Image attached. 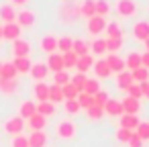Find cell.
Here are the masks:
<instances>
[{
	"label": "cell",
	"mask_w": 149,
	"mask_h": 147,
	"mask_svg": "<svg viewBox=\"0 0 149 147\" xmlns=\"http://www.w3.org/2000/svg\"><path fill=\"white\" fill-rule=\"evenodd\" d=\"M137 10H139L137 0H116V13H118L123 19H131V17H135Z\"/></svg>",
	"instance_id": "cell-1"
},
{
	"label": "cell",
	"mask_w": 149,
	"mask_h": 147,
	"mask_svg": "<svg viewBox=\"0 0 149 147\" xmlns=\"http://www.w3.org/2000/svg\"><path fill=\"white\" fill-rule=\"evenodd\" d=\"M4 131L8 133V135H21L23 131H25V118H21L19 114L17 116H10L6 123H4Z\"/></svg>",
	"instance_id": "cell-2"
},
{
	"label": "cell",
	"mask_w": 149,
	"mask_h": 147,
	"mask_svg": "<svg viewBox=\"0 0 149 147\" xmlns=\"http://www.w3.org/2000/svg\"><path fill=\"white\" fill-rule=\"evenodd\" d=\"M106 31V19L104 17H92V19H88V33L92 35V37H98L100 33H104Z\"/></svg>",
	"instance_id": "cell-3"
},
{
	"label": "cell",
	"mask_w": 149,
	"mask_h": 147,
	"mask_svg": "<svg viewBox=\"0 0 149 147\" xmlns=\"http://www.w3.org/2000/svg\"><path fill=\"white\" fill-rule=\"evenodd\" d=\"M21 33H23V27L19 23H8V25H2V39L6 41H17L21 39Z\"/></svg>",
	"instance_id": "cell-4"
},
{
	"label": "cell",
	"mask_w": 149,
	"mask_h": 147,
	"mask_svg": "<svg viewBox=\"0 0 149 147\" xmlns=\"http://www.w3.org/2000/svg\"><path fill=\"white\" fill-rule=\"evenodd\" d=\"M47 68H49V72H61V70H65V63H63V55L59 53V51H55V53H49V57H47Z\"/></svg>",
	"instance_id": "cell-5"
},
{
	"label": "cell",
	"mask_w": 149,
	"mask_h": 147,
	"mask_svg": "<svg viewBox=\"0 0 149 147\" xmlns=\"http://www.w3.org/2000/svg\"><path fill=\"white\" fill-rule=\"evenodd\" d=\"M55 131H57V137H59V139H74V135H76V125H74L72 121H61Z\"/></svg>",
	"instance_id": "cell-6"
},
{
	"label": "cell",
	"mask_w": 149,
	"mask_h": 147,
	"mask_svg": "<svg viewBox=\"0 0 149 147\" xmlns=\"http://www.w3.org/2000/svg\"><path fill=\"white\" fill-rule=\"evenodd\" d=\"M133 37L137 39V41H147L149 39V23L147 21H137L135 25H133Z\"/></svg>",
	"instance_id": "cell-7"
},
{
	"label": "cell",
	"mask_w": 149,
	"mask_h": 147,
	"mask_svg": "<svg viewBox=\"0 0 149 147\" xmlns=\"http://www.w3.org/2000/svg\"><path fill=\"white\" fill-rule=\"evenodd\" d=\"M29 74H31V78H33V80L43 82V80L47 78V74H49V68H47V63H45V61H35Z\"/></svg>",
	"instance_id": "cell-8"
},
{
	"label": "cell",
	"mask_w": 149,
	"mask_h": 147,
	"mask_svg": "<svg viewBox=\"0 0 149 147\" xmlns=\"http://www.w3.org/2000/svg\"><path fill=\"white\" fill-rule=\"evenodd\" d=\"M39 47H41V51L43 53H55L57 51V37L55 35H45V37H41V41H39Z\"/></svg>",
	"instance_id": "cell-9"
},
{
	"label": "cell",
	"mask_w": 149,
	"mask_h": 147,
	"mask_svg": "<svg viewBox=\"0 0 149 147\" xmlns=\"http://www.w3.org/2000/svg\"><path fill=\"white\" fill-rule=\"evenodd\" d=\"M29 53H31L29 41H25V39L13 41V55H15V57H29Z\"/></svg>",
	"instance_id": "cell-10"
},
{
	"label": "cell",
	"mask_w": 149,
	"mask_h": 147,
	"mask_svg": "<svg viewBox=\"0 0 149 147\" xmlns=\"http://www.w3.org/2000/svg\"><path fill=\"white\" fill-rule=\"evenodd\" d=\"M104 114H110V116H123L125 114V108H123V102L114 100V98H108V102L104 104Z\"/></svg>",
	"instance_id": "cell-11"
},
{
	"label": "cell",
	"mask_w": 149,
	"mask_h": 147,
	"mask_svg": "<svg viewBox=\"0 0 149 147\" xmlns=\"http://www.w3.org/2000/svg\"><path fill=\"white\" fill-rule=\"evenodd\" d=\"M17 8L13 6V4H2L0 6V21H2L4 25H8V23H17Z\"/></svg>",
	"instance_id": "cell-12"
},
{
	"label": "cell",
	"mask_w": 149,
	"mask_h": 147,
	"mask_svg": "<svg viewBox=\"0 0 149 147\" xmlns=\"http://www.w3.org/2000/svg\"><path fill=\"white\" fill-rule=\"evenodd\" d=\"M106 63H108L110 72H116V74H120V72H125V70H127L125 59H123V57H118L116 53H110V55L106 57Z\"/></svg>",
	"instance_id": "cell-13"
},
{
	"label": "cell",
	"mask_w": 149,
	"mask_h": 147,
	"mask_svg": "<svg viewBox=\"0 0 149 147\" xmlns=\"http://www.w3.org/2000/svg\"><path fill=\"white\" fill-rule=\"evenodd\" d=\"M35 21H37V17H35L33 10H21V13L17 15V23H19L21 27H33Z\"/></svg>",
	"instance_id": "cell-14"
},
{
	"label": "cell",
	"mask_w": 149,
	"mask_h": 147,
	"mask_svg": "<svg viewBox=\"0 0 149 147\" xmlns=\"http://www.w3.org/2000/svg\"><path fill=\"white\" fill-rule=\"evenodd\" d=\"M94 55L92 53H88V55H82V57H78V63H76V70L80 72V74H86L90 68H94Z\"/></svg>",
	"instance_id": "cell-15"
},
{
	"label": "cell",
	"mask_w": 149,
	"mask_h": 147,
	"mask_svg": "<svg viewBox=\"0 0 149 147\" xmlns=\"http://www.w3.org/2000/svg\"><path fill=\"white\" fill-rule=\"evenodd\" d=\"M45 145H47V135L43 131H31L29 147H45Z\"/></svg>",
	"instance_id": "cell-16"
},
{
	"label": "cell",
	"mask_w": 149,
	"mask_h": 147,
	"mask_svg": "<svg viewBox=\"0 0 149 147\" xmlns=\"http://www.w3.org/2000/svg\"><path fill=\"white\" fill-rule=\"evenodd\" d=\"M33 114H37V104H33V100L23 102V104H21V108H19V116H21V118H25V121H29Z\"/></svg>",
	"instance_id": "cell-17"
},
{
	"label": "cell",
	"mask_w": 149,
	"mask_h": 147,
	"mask_svg": "<svg viewBox=\"0 0 149 147\" xmlns=\"http://www.w3.org/2000/svg\"><path fill=\"white\" fill-rule=\"evenodd\" d=\"M80 17H86V19L96 17V0H84L80 4Z\"/></svg>",
	"instance_id": "cell-18"
},
{
	"label": "cell",
	"mask_w": 149,
	"mask_h": 147,
	"mask_svg": "<svg viewBox=\"0 0 149 147\" xmlns=\"http://www.w3.org/2000/svg\"><path fill=\"white\" fill-rule=\"evenodd\" d=\"M17 68L13 61H2V72H0V78L2 80H17Z\"/></svg>",
	"instance_id": "cell-19"
},
{
	"label": "cell",
	"mask_w": 149,
	"mask_h": 147,
	"mask_svg": "<svg viewBox=\"0 0 149 147\" xmlns=\"http://www.w3.org/2000/svg\"><path fill=\"white\" fill-rule=\"evenodd\" d=\"M13 63H15V68H17L19 74H29L31 68H33V61H31L29 57H15Z\"/></svg>",
	"instance_id": "cell-20"
},
{
	"label": "cell",
	"mask_w": 149,
	"mask_h": 147,
	"mask_svg": "<svg viewBox=\"0 0 149 147\" xmlns=\"http://www.w3.org/2000/svg\"><path fill=\"white\" fill-rule=\"evenodd\" d=\"M131 84H135V80H133V74H131L129 70H125V72H120V74L116 76V86H118L120 90H127Z\"/></svg>",
	"instance_id": "cell-21"
},
{
	"label": "cell",
	"mask_w": 149,
	"mask_h": 147,
	"mask_svg": "<svg viewBox=\"0 0 149 147\" xmlns=\"http://www.w3.org/2000/svg\"><path fill=\"white\" fill-rule=\"evenodd\" d=\"M123 108H125V114H137V112H139V108H141V104H139V100H137V98L127 96V98L123 100Z\"/></svg>",
	"instance_id": "cell-22"
},
{
	"label": "cell",
	"mask_w": 149,
	"mask_h": 147,
	"mask_svg": "<svg viewBox=\"0 0 149 147\" xmlns=\"http://www.w3.org/2000/svg\"><path fill=\"white\" fill-rule=\"evenodd\" d=\"M72 51H74L78 57L88 55V53H90V43H86L84 39H74V47H72Z\"/></svg>",
	"instance_id": "cell-23"
},
{
	"label": "cell",
	"mask_w": 149,
	"mask_h": 147,
	"mask_svg": "<svg viewBox=\"0 0 149 147\" xmlns=\"http://www.w3.org/2000/svg\"><path fill=\"white\" fill-rule=\"evenodd\" d=\"M125 65H127V70H129V72H133V70L141 68V65H143V63H141V53H137V51L129 53V55H127V59H125Z\"/></svg>",
	"instance_id": "cell-24"
},
{
	"label": "cell",
	"mask_w": 149,
	"mask_h": 147,
	"mask_svg": "<svg viewBox=\"0 0 149 147\" xmlns=\"http://www.w3.org/2000/svg\"><path fill=\"white\" fill-rule=\"evenodd\" d=\"M94 72H96V78H108V76L112 74L110 68H108V63H106V59L94 61Z\"/></svg>",
	"instance_id": "cell-25"
},
{
	"label": "cell",
	"mask_w": 149,
	"mask_h": 147,
	"mask_svg": "<svg viewBox=\"0 0 149 147\" xmlns=\"http://www.w3.org/2000/svg\"><path fill=\"white\" fill-rule=\"evenodd\" d=\"M35 96L39 98V102H47V100H49V84L37 82V86H35Z\"/></svg>",
	"instance_id": "cell-26"
},
{
	"label": "cell",
	"mask_w": 149,
	"mask_h": 147,
	"mask_svg": "<svg viewBox=\"0 0 149 147\" xmlns=\"http://www.w3.org/2000/svg\"><path fill=\"white\" fill-rule=\"evenodd\" d=\"M49 100H51L53 104L65 100V98H63V90H61V86H57V84H49Z\"/></svg>",
	"instance_id": "cell-27"
},
{
	"label": "cell",
	"mask_w": 149,
	"mask_h": 147,
	"mask_svg": "<svg viewBox=\"0 0 149 147\" xmlns=\"http://www.w3.org/2000/svg\"><path fill=\"white\" fill-rule=\"evenodd\" d=\"M45 123H47V118L43 116V114H33L31 118H29V127H31V131H43L45 129Z\"/></svg>",
	"instance_id": "cell-28"
},
{
	"label": "cell",
	"mask_w": 149,
	"mask_h": 147,
	"mask_svg": "<svg viewBox=\"0 0 149 147\" xmlns=\"http://www.w3.org/2000/svg\"><path fill=\"white\" fill-rule=\"evenodd\" d=\"M139 118H137V114H123L120 116V127H125V129H131V131H135L137 127H139Z\"/></svg>",
	"instance_id": "cell-29"
},
{
	"label": "cell",
	"mask_w": 149,
	"mask_h": 147,
	"mask_svg": "<svg viewBox=\"0 0 149 147\" xmlns=\"http://www.w3.org/2000/svg\"><path fill=\"white\" fill-rule=\"evenodd\" d=\"M37 112L43 114L45 118H47V116H53V114H55V104H53L51 100H47V102H39V104H37Z\"/></svg>",
	"instance_id": "cell-30"
},
{
	"label": "cell",
	"mask_w": 149,
	"mask_h": 147,
	"mask_svg": "<svg viewBox=\"0 0 149 147\" xmlns=\"http://www.w3.org/2000/svg\"><path fill=\"white\" fill-rule=\"evenodd\" d=\"M72 47H74V39L72 37H57V51L59 53H68V51H72Z\"/></svg>",
	"instance_id": "cell-31"
},
{
	"label": "cell",
	"mask_w": 149,
	"mask_h": 147,
	"mask_svg": "<svg viewBox=\"0 0 149 147\" xmlns=\"http://www.w3.org/2000/svg\"><path fill=\"white\" fill-rule=\"evenodd\" d=\"M90 51L94 53V55H102V53H108L106 51V39H94L92 41V45H90Z\"/></svg>",
	"instance_id": "cell-32"
},
{
	"label": "cell",
	"mask_w": 149,
	"mask_h": 147,
	"mask_svg": "<svg viewBox=\"0 0 149 147\" xmlns=\"http://www.w3.org/2000/svg\"><path fill=\"white\" fill-rule=\"evenodd\" d=\"M17 88H19V82L17 80H2V78H0V92L13 94V92H17Z\"/></svg>",
	"instance_id": "cell-33"
},
{
	"label": "cell",
	"mask_w": 149,
	"mask_h": 147,
	"mask_svg": "<svg viewBox=\"0 0 149 147\" xmlns=\"http://www.w3.org/2000/svg\"><path fill=\"white\" fill-rule=\"evenodd\" d=\"M123 47V37H108L106 39V51L108 53H116Z\"/></svg>",
	"instance_id": "cell-34"
},
{
	"label": "cell",
	"mask_w": 149,
	"mask_h": 147,
	"mask_svg": "<svg viewBox=\"0 0 149 147\" xmlns=\"http://www.w3.org/2000/svg\"><path fill=\"white\" fill-rule=\"evenodd\" d=\"M70 82H72V76L68 74V70H61V72H55V74H53V84L65 86V84H70Z\"/></svg>",
	"instance_id": "cell-35"
},
{
	"label": "cell",
	"mask_w": 149,
	"mask_h": 147,
	"mask_svg": "<svg viewBox=\"0 0 149 147\" xmlns=\"http://www.w3.org/2000/svg\"><path fill=\"white\" fill-rule=\"evenodd\" d=\"M102 88H100V82H98V78H88V82H86V86H84V92L86 94H90V96H94L96 92H100Z\"/></svg>",
	"instance_id": "cell-36"
},
{
	"label": "cell",
	"mask_w": 149,
	"mask_h": 147,
	"mask_svg": "<svg viewBox=\"0 0 149 147\" xmlns=\"http://www.w3.org/2000/svg\"><path fill=\"white\" fill-rule=\"evenodd\" d=\"M131 74H133V80H135L137 84H141V82H149V70L143 68V65L137 68V70H133Z\"/></svg>",
	"instance_id": "cell-37"
},
{
	"label": "cell",
	"mask_w": 149,
	"mask_h": 147,
	"mask_svg": "<svg viewBox=\"0 0 149 147\" xmlns=\"http://www.w3.org/2000/svg\"><path fill=\"white\" fill-rule=\"evenodd\" d=\"M61 90H63V98L65 100H70V98H78V94H80V90L70 82V84H65V86H61Z\"/></svg>",
	"instance_id": "cell-38"
},
{
	"label": "cell",
	"mask_w": 149,
	"mask_h": 147,
	"mask_svg": "<svg viewBox=\"0 0 149 147\" xmlns=\"http://www.w3.org/2000/svg\"><path fill=\"white\" fill-rule=\"evenodd\" d=\"M78 102H80V108H90L92 104H94V96H90V94H86V92H80L78 94Z\"/></svg>",
	"instance_id": "cell-39"
},
{
	"label": "cell",
	"mask_w": 149,
	"mask_h": 147,
	"mask_svg": "<svg viewBox=\"0 0 149 147\" xmlns=\"http://www.w3.org/2000/svg\"><path fill=\"white\" fill-rule=\"evenodd\" d=\"M106 33H108V37H123V29L114 21L112 23H106Z\"/></svg>",
	"instance_id": "cell-40"
},
{
	"label": "cell",
	"mask_w": 149,
	"mask_h": 147,
	"mask_svg": "<svg viewBox=\"0 0 149 147\" xmlns=\"http://www.w3.org/2000/svg\"><path fill=\"white\" fill-rule=\"evenodd\" d=\"M86 82H88V78H86V74H76V76H72V84L80 90V92H84V86H86Z\"/></svg>",
	"instance_id": "cell-41"
},
{
	"label": "cell",
	"mask_w": 149,
	"mask_h": 147,
	"mask_svg": "<svg viewBox=\"0 0 149 147\" xmlns=\"http://www.w3.org/2000/svg\"><path fill=\"white\" fill-rule=\"evenodd\" d=\"M108 92L106 90H100V92H96L94 94V106H100V108H104V104L108 102Z\"/></svg>",
	"instance_id": "cell-42"
},
{
	"label": "cell",
	"mask_w": 149,
	"mask_h": 147,
	"mask_svg": "<svg viewBox=\"0 0 149 147\" xmlns=\"http://www.w3.org/2000/svg\"><path fill=\"white\" fill-rule=\"evenodd\" d=\"M135 133L143 139V141H149V121H143L139 123V127L135 129Z\"/></svg>",
	"instance_id": "cell-43"
},
{
	"label": "cell",
	"mask_w": 149,
	"mask_h": 147,
	"mask_svg": "<svg viewBox=\"0 0 149 147\" xmlns=\"http://www.w3.org/2000/svg\"><path fill=\"white\" fill-rule=\"evenodd\" d=\"M108 13H110L108 0H96V15H98V17H106Z\"/></svg>",
	"instance_id": "cell-44"
},
{
	"label": "cell",
	"mask_w": 149,
	"mask_h": 147,
	"mask_svg": "<svg viewBox=\"0 0 149 147\" xmlns=\"http://www.w3.org/2000/svg\"><path fill=\"white\" fill-rule=\"evenodd\" d=\"M63 102H65V110H68V114H76V112L82 110L78 98H70V100H63Z\"/></svg>",
	"instance_id": "cell-45"
},
{
	"label": "cell",
	"mask_w": 149,
	"mask_h": 147,
	"mask_svg": "<svg viewBox=\"0 0 149 147\" xmlns=\"http://www.w3.org/2000/svg\"><path fill=\"white\" fill-rule=\"evenodd\" d=\"M61 55H63L65 70H68V68H76V63H78V55H76L74 51H68V53H61Z\"/></svg>",
	"instance_id": "cell-46"
},
{
	"label": "cell",
	"mask_w": 149,
	"mask_h": 147,
	"mask_svg": "<svg viewBox=\"0 0 149 147\" xmlns=\"http://www.w3.org/2000/svg\"><path fill=\"white\" fill-rule=\"evenodd\" d=\"M135 131H131V129H125V127H118V131H116V139L120 141V143H129V139H131V135H133Z\"/></svg>",
	"instance_id": "cell-47"
},
{
	"label": "cell",
	"mask_w": 149,
	"mask_h": 147,
	"mask_svg": "<svg viewBox=\"0 0 149 147\" xmlns=\"http://www.w3.org/2000/svg\"><path fill=\"white\" fill-rule=\"evenodd\" d=\"M10 147H29V137H25L23 133L21 135H15L13 141H10Z\"/></svg>",
	"instance_id": "cell-48"
},
{
	"label": "cell",
	"mask_w": 149,
	"mask_h": 147,
	"mask_svg": "<svg viewBox=\"0 0 149 147\" xmlns=\"http://www.w3.org/2000/svg\"><path fill=\"white\" fill-rule=\"evenodd\" d=\"M86 112H88V118H92V121H98V118H102V114H104V108H100V106H94V104H92V106H90Z\"/></svg>",
	"instance_id": "cell-49"
},
{
	"label": "cell",
	"mask_w": 149,
	"mask_h": 147,
	"mask_svg": "<svg viewBox=\"0 0 149 147\" xmlns=\"http://www.w3.org/2000/svg\"><path fill=\"white\" fill-rule=\"evenodd\" d=\"M127 92H129V96H131V98H137V100H139V98H143V92H141V86H139L137 82H135V84H131V86L127 88Z\"/></svg>",
	"instance_id": "cell-50"
},
{
	"label": "cell",
	"mask_w": 149,
	"mask_h": 147,
	"mask_svg": "<svg viewBox=\"0 0 149 147\" xmlns=\"http://www.w3.org/2000/svg\"><path fill=\"white\" fill-rule=\"evenodd\" d=\"M129 145H131V147H143V139H141L137 133H133L131 139H129Z\"/></svg>",
	"instance_id": "cell-51"
},
{
	"label": "cell",
	"mask_w": 149,
	"mask_h": 147,
	"mask_svg": "<svg viewBox=\"0 0 149 147\" xmlns=\"http://www.w3.org/2000/svg\"><path fill=\"white\" fill-rule=\"evenodd\" d=\"M139 86H141V92H143V96H145V98H149V82H141Z\"/></svg>",
	"instance_id": "cell-52"
},
{
	"label": "cell",
	"mask_w": 149,
	"mask_h": 147,
	"mask_svg": "<svg viewBox=\"0 0 149 147\" xmlns=\"http://www.w3.org/2000/svg\"><path fill=\"white\" fill-rule=\"evenodd\" d=\"M141 63H143V68H147V70H149V51L141 53Z\"/></svg>",
	"instance_id": "cell-53"
},
{
	"label": "cell",
	"mask_w": 149,
	"mask_h": 147,
	"mask_svg": "<svg viewBox=\"0 0 149 147\" xmlns=\"http://www.w3.org/2000/svg\"><path fill=\"white\" fill-rule=\"evenodd\" d=\"M27 2H29V0H10V4H13V6H25Z\"/></svg>",
	"instance_id": "cell-54"
},
{
	"label": "cell",
	"mask_w": 149,
	"mask_h": 147,
	"mask_svg": "<svg viewBox=\"0 0 149 147\" xmlns=\"http://www.w3.org/2000/svg\"><path fill=\"white\" fill-rule=\"evenodd\" d=\"M145 49H147V51H149V39H147V41H145Z\"/></svg>",
	"instance_id": "cell-55"
},
{
	"label": "cell",
	"mask_w": 149,
	"mask_h": 147,
	"mask_svg": "<svg viewBox=\"0 0 149 147\" xmlns=\"http://www.w3.org/2000/svg\"><path fill=\"white\" fill-rule=\"evenodd\" d=\"M0 41H2V25H0Z\"/></svg>",
	"instance_id": "cell-56"
},
{
	"label": "cell",
	"mask_w": 149,
	"mask_h": 147,
	"mask_svg": "<svg viewBox=\"0 0 149 147\" xmlns=\"http://www.w3.org/2000/svg\"><path fill=\"white\" fill-rule=\"evenodd\" d=\"M0 72H2V61H0Z\"/></svg>",
	"instance_id": "cell-57"
}]
</instances>
